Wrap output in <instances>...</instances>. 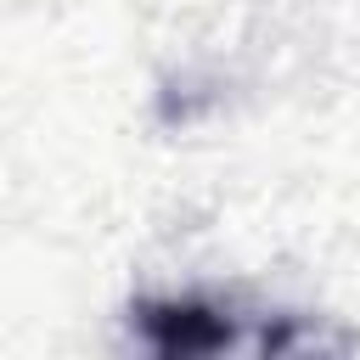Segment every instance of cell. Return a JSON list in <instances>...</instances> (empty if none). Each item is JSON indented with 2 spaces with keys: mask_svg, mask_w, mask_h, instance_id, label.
Instances as JSON below:
<instances>
[{
  "mask_svg": "<svg viewBox=\"0 0 360 360\" xmlns=\"http://www.w3.org/2000/svg\"><path fill=\"white\" fill-rule=\"evenodd\" d=\"M129 332L141 349L163 360L191 354H309L338 349L343 338H321L298 315H248L208 292H152L129 304Z\"/></svg>",
  "mask_w": 360,
  "mask_h": 360,
  "instance_id": "6da1fadb",
  "label": "cell"
}]
</instances>
